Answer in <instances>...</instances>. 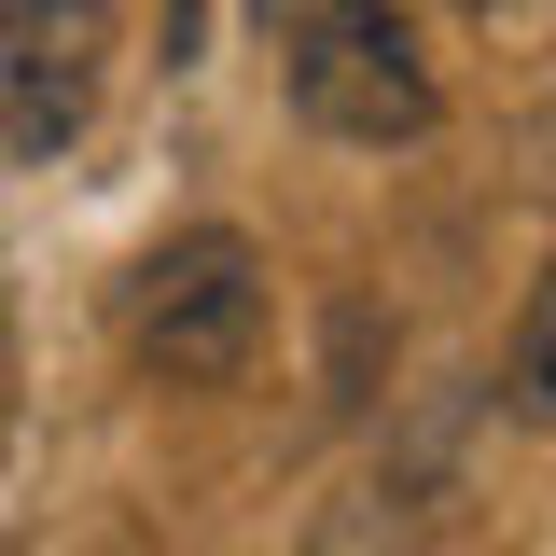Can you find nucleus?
<instances>
[{"mask_svg":"<svg viewBox=\"0 0 556 556\" xmlns=\"http://www.w3.org/2000/svg\"><path fill=\"white\" fill-rule=\"evenodd\" d=\"M278 84L348 153H404L445 126V70L417 42V14H390V0H320L306 28H278Z\"/></svg>","mask_w":556,"mask_h":556,"instance_id":"1","label":"nucleus"},{"mask_svg":"<svg viewBox=\"0 0 556 556\" xmlns=\"http://www.w3.org/2000/svg\"><path fill=\"white\" fill-rule=\"evenodd\" d=\"M126 348L167 390H237L265 348V251L237 223H181L167 251H139L126 278Z\"/></svg>","mask_w":556,"mask_h":556,"instance_id":"2","label":"nucleus"},{"mask_svg":"<svg viewBox=\"0 0 556 556\" xmlns=\"http://www.w3.org/2000/svg\"><path fill=\"white\" fill-rule=\"evenodd\" d=\"M112 98V0H0V153L56 167Z\"/></svg>","mask_w":556,"mask_h":556,"instance_id":"3","label":"nucleus"},{"mask_svg":"<svg viewBox=\"0 0 556 556\" xmlns=\"http://www.w3.org/2000/svg\"><path fill=\"white\" fill-rule=\"evenodd\" d=\"M501 417H515V431H556V265L529 278V306H515V334H501Z\"/></svg>","mask_w":556,"mask_h":556,"instance_id":"4","label":"nucleus"},{"mask_svg":"<svg viewBox=\"0 0 556 556\" xmlns=\"http://www.w3.org/2000/svg\"><path fill=\"white\" fill-rule=\"evenodd\" d=\"M306 14H320V0H265V28H306Z\"/></svg>","mask_w":556,"mask_h":556,"instance_id":"5","label":"nucleus"}]
</instances>
